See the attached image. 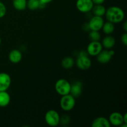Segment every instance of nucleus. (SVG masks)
<instances>
[{"instance_id": "39448f33", "label": "nucleus", "mask_w": 127, "mask_h": 127, "mask_svg": "<svg viewBox=\"0 0 127 127\" xmlns=\"http://www.w3.org/2000/svg\"><path fill=\"white\" fill-rule=\"evenodd\" d=\"M60 116L55 110H50L45 115V120L47 125L50 127H56L60 124Z\"/></svg>"}, {"instance_id": "7ed1b4c3", "label": "nucleus", "mask_w": 127, "mask_h": 127, "mask_svg": "<svg viewBox=\"0 0 127 127\" xmlns=\"http://www.w3.org/2000/svg\"><path fill=\"white\" fill-rule=\"evenodd\" d=\"M75 104V98L70 94L62 95L60 101L61 109L66 112L71 110L74 107Z\"/></svg>"}, {"instance_id": "f8f14e48", "label": "nucleus", "mask_w": 127, "mask_h": 127, "mask_svg": "<svg viewBox=\"0 0 127 127\" xmlns=\"http://www.w3.org/2000/svg\"><path fill=\"white\" fill-rule=\"evenodd\" d=\"M82 91H83V84H82L81 82L76 81L72 84H71L69 94L73 95L74 98H78L81 95Z\"/></svg>"}, {"instance_id": "ddd939ff", "label": "nucleus", "mask_w": 127, "mask_h": 127, "mask_svg": "<svg viewBox=\"0 0 127 127\" xmlns=\"http://www.w3.org/2000/svg\"><path fill=\"white\" fill-rule=\"evenodd\" d=\"M8 57L9 60L11 63L16 64V63H19L21 61L22 58V54L20 50L14 49L10 52Z\"/></svg>"}, {"instance_id": "aec40b11", "label": "nucleus", "mask_w": 127, "mask_h": 127, "mask_svg": "<svg viewBox=\"0 0 127 127\" xmlns=\"http://www.w3.org/2000/svg\"><path fill=\"white\" fill-rule=\"evenodd\" d=\"M74 61L71 57H64L62 61V66L64 69H71L74 66Z\"/></svg>"}, {"instance_id": "a211bd4d", "label": "nucleus", "mask_w": 127, "mask_h": 127, "mask_svg": "<svg viewBox=\"0 0 127 127\" xmlns=\"http://www.w3.org/2000/svg\"><path fill=\"white\" fill-rule=\"evenodd\" d=\"M12 6L17 11H24L27 8V0H12Z\"/></svg>"}, {"instance_id": "c756f323", "label": "nucleus", "mask_w": 127, "mask_h": 127, "mask_svg": "<svg viewBox=\"0 0 127 127\" xmlns=\"http://www.w3.org/2000/svg\"><path fill=\"white\" fill-rule=\"evenodd\" d=\"M1 38H0V45H1Z\"/></svg>"}, {"instance_id": "412c9836", "label": "nucleus", "mask_w": 127, "mask_h": 127, "mask_svg": "<svg viewBox=\"0 0 127 127\" xmlns=\"http://www.w3.org/2000/svg\"><path fill=\"white\" fill-rule=\"evenodd\" d=\"M40 2L39 0H27V7L31 11L39 9Z\"/></svg>"}, {"instance_id": "dca6fc26", "label": "nucleus", "mask_w": 127, "mask_h": 127, "mask_svg": "<svg viewBox=\"0 0 127 127\" xmlns=\"http://www.w3.org/2000/svg\"><path fill=\"white\" fill-rule=\"evenodd\" d=\"M11 101V97L8 93L5 91H0V107H5L9 105Z\"/></svg>"}, {"instance_id": "f3484780", "label": "nucleus", "mask_w": 127, "mask_h": 127, "mask_svg": "<svg viewBox=\"0 0 127 127\" xmlns=\"http://www.w3.org/2000/svg\"><path fill=\"white\" fill-rule=\"evenodd\" d=\"M92 11H93L94 16L102 17L103 16L105 15L106 9H105V6H103L102 4H95V6L94 5L93 6Z\"/></svg>"}, {"instance_id": "4be33fe9", "label": "nucleus", "mask_w": 127, "mask_h": 127, "mask_svg": "<svg viewBox=\"0 0 127 127\" xmlns=\"http://www.w3.org/2000/svg\"><path fill=\"white\" fill-rule=\"evenodd\" d=\"M89 37L91 41H99L100 39V34L99 31H91L89 33Z\"/></svg>"}, {"instance_id": "6ab92c4d", "label": "nucleus", "mask_w": 127, "mask_h": 127, "mask_svg": "<svg viewBox=\"0 0 127 127\" xmlns=\"http://www.w3.org/2000/svg\"><path fill=\"white\" fill-rule=\"evenodd\" d=\"M102 29L105 34L110 35L114 32V30H115V26H114V24L107 21L106 22H104Z\"/></svg>"}, {"instance_id": "393cba45", "label": "nucleus", "mask_w": 127, "mask_h": 127, "mask_svg": "<svg viewBox=\"0 0 127 127\" xmlns=\"http://www.w3.org/2000/svg\"><path fill=\"white\" fill-rule=\"evenodd\" d=\"M121 41L125 46L127 45V33L125 32L121 37Z\"/></svg>"}, {"instance_id": "f257e3e1", "label": "nucleus", "mask_w": 127, "mask_h": 127, "mask_svg": "<svg viewBox=\"0 0 127 127\" xmlns=\"http://www.w3.org/2000/svg\"><path fill=\"white\" fill-rule=\"evenodd\" d=\"M105 15L107 21L113 24L120 23L125 18L124 10L118 6L109 7L106 9Z\"/></svg>"}, {"instance_id": "6e6552de", "label": "nucleus", "mask_w": 127, "mask_h": 127, "mask_svg": "<svg viewBox=\"0 0 127 127\" xmlns=\"http://www.w3.org/2000/svg\"><path fill=\"white\" fill-rule=\"evenodd\" d=\"M104 23V21L102 17L94 16L89 21L88 23V27L91 31H99L102 29Z\"/></svg>"}, {"instance_id": "b1692460", "label": "nucleus", "mask_w": 127, "mask_h": 127, "mask_svg": "<svg viewBox=\"0 0 127 127\" xmlns=\"http://www.w3.org/2000/svg\"><path fill=\"white\" fill-rule=\"evenodd\" d=\"M63 118L60 117V123H62V124H68L69 122V118L68 115H63L62 117Z\"/></svg>"}, {"instance_id": "2eb2a0df", "label": "nucleus", "mask_w": 127, "mask_h": 127, "mask_svg": "<svg viewBox=\"0 0 127 127\" xmlns=\"http://www.w3.org/2000/svg\"><path fill=\"white\" fill-rule=\"evenodd\" d=\"M115 44V39L111 35H107L104 37L102 40V45L106 49H111Z\"/></svg>"}, {"instance_id": "9d476101", "label": "nucleus", "mask_w": 127, "mask_h": 127, "mask_svg": "<svg viewBox=\"0 0 127 127\" xmlns=\"http://www.w3.org/2000/svg\"><path fill=\"white\" fill-rule=\"evenodd\" d=\"M11 78L6 73H0V91H5L11 86Z\"/></svg>"}, {"instance_id": "9b49d317", "label": "nucleus", "mask_w": 127, "mask_h": 127, "mask_svg": "<svg viewBox=\"0 0 127 127\" xmlns=\"http://www.w3.org/2000/svg\"><path fill=\"white\" fill-rule=\"evenodd\" d=\"M109 121L110 125L117 127L121 126L123 124H124V120H123V115L117 112H113L110 114L109 118Z\"/></svg>"}, {"instance_id": "423d86ee", "label": "nucleus", "mask_w": 127, "mask_h": 127, "mask_svg": "<svg viewBox=\"0 0 127 127\" xmlns=\"http://www.w3.org/2000/svg\"><path fill=\"white\" fill-rule=\"evenodd\" d=\"M94 5L92 0H77L76 2V8L83 13H87L92 11Z\"/></svg>"}, {"instance_id": "0eeeda50", "label": "nucleus", "mask_w": 127, "mask_h": 127, "mask_svg": "<svg viewBox=\"0 0 127 127\" xmlns=\"http://www.w3.org/2000/svg\"><path fill=\"white\" fill-rule=\"evenodd\" d=\"M115 54V52L112 50H102L97 55V60L101 64H106L111 60L112 58Z\"/></svg>"}, {"instance_id": "bb28decb", "label": "nucleus", "mask_w": 127, "mask_h": 127, "mask_svg": "<svg viewBox=\"0 0 127 127\" xmlns=\"http://www.w3.org/2000/svg\"><path fill=\"white\" fill-rule=\"evenodd\" d=\"M39 1L42 3L45 4H47L48 3H50V2H52L53 0H39Z\"/></svg>"}, {"instance_id": "f03ea898", "label": "nucleus", "mask_w": 127, "mask_h": 127, "mask_svg": "<svg viewBox=\"0 0 127 127\" xmlns=\"http://www.w3.org/2000/svg\"><path fill=\"white\" fill-rule=\"evenodd\" d=\"M76 64L79 69L82 70H86L91 66L92 62L88 57V53L85 51L79 52V55L76 61Z\"/></svg>"}, {"instance_id": "1a4fd4ad", "label": "nucleus", "mask_w": 127, "mask_h": 127, "mask_svg": "<svg viewBox=\"0 0 127 127\" xmlns=\"http://www.w3.org/2000/svg\"><path fill=\"white\" fill-rule=\"evenodd\" d=\"M102 43L99 41H91L87 47V53L93 57L97 56L102 50Z\"/></svg>"}, {"instance_id": "20e7f679", "label": "nucleus", "mask_w": 127, "mask_h": 127, "mask_svg": "<svg viewBox=\"0 0 127 127\" xmlns=\"http://www.w3.org/2000/svg\"><path fill=\"white\" fill-rule=\"evenodd\" d=\"M56 92L60 95H64L70 93L71 84L64 79H60L55 85Z\"/></svg>"}, {"instance_id": "a878e982", "label": "nucleus", "mask_w": 127, "mask_h": 127, "mask_svg": "<svg viewBox=\"0 0 127 127\" xmlns=\"http://www.w3.org/2000/svg\"><path fill=\"white\" fill-rule=\"evenodd\" d=\"M94 4H102L105 0H92Z\"/></svg>"}, {"instance_id": "4468645a", "label": "nucleus", "mask_w": 127, "mask_h": 127, "mask_svg": "<svg viewBox=\"0 0 127 127\" xmlns=\"http://www.w3.org/2000/svg\"><path fill=\"white\" fill-rule=\"evenodd\" d=\"M91 126L93 127H110L109 120L103 117H99L93 120Z\"/></svg>"}, {"instance_id": "c85d7f7f", "label": "nucleus", "mask_w": 127, "mask_h": 127, "mask_svg": "<svg viewBox=\"0 0 127 127\" xmlns=\"http://www.w3.org/2000/svg\"><path fill=\"white\" fill-rule=\"evenodd\" d=\"M123 28H124V30L125 31V32H127V21H125V22L124 23V25H123Z\"/></svg>"}, {"instance_id": "cd10ccee", "label": "nucleus", "mask_w": 127, "mask_h": 127, "mask_svg": "<svg viewBox=\"0 0 127 127\" xmlns=\"http://www.w3.org/2000/svg\"><path fill=\"white\" fill-rule=\"evenodd\" d=\"M123 120H124V124H127V114L125 113L124 115H123Z\"/></svg>"}, {"instance_id": "5701e85b", "label": "nucleus", "mask_w": 127, "mask_h": 127, "mask_svg": "<svg viewBox=\"0 0 127 127\" xmlns=\"http://www.w3.org/2000/svg\"><path fill=\"white\" fill-rule=\"evenodd\" d=\"M6 7L4 4L0 1V19L2 18L6 14Z\"/></svg>"}]
</instances>
